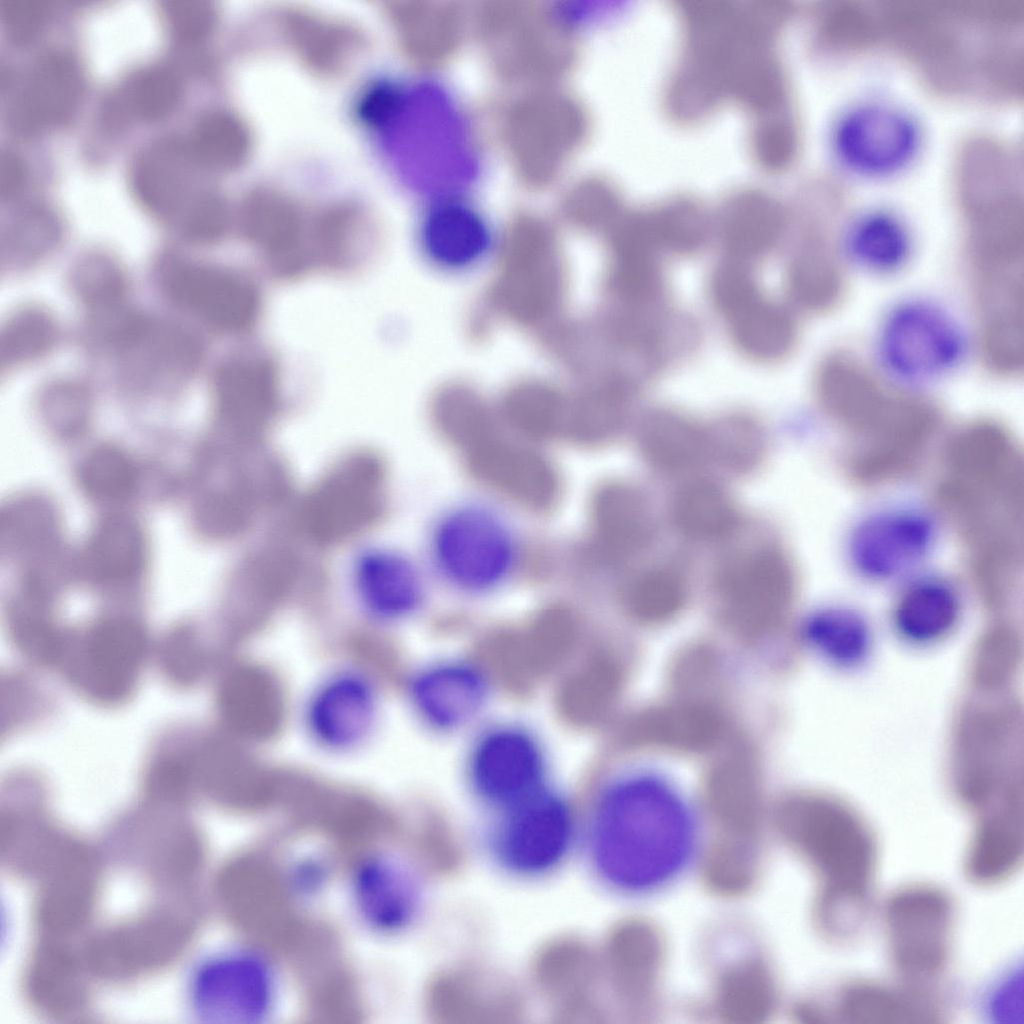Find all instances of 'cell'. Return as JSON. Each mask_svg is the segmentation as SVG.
<instances>
[{"mask_svg": "<svg viewBox=\"0 0 1024 1024\" xmlns=\"http://www.w3.org/2000/svg\"><path fill=\"white\" fill-rule=\"evenodd\" d=\"M779 231L777 214L763 205L743 207L733 214L725 229L730 258L744 261L767 251Z\"/></svg>", "mask_w": 1024, "mask_h": 1024, "instance_id": "40", "label": "cell"}, {"mask_svg": "<svg viewBox=\"0 0 1024 1024\" xmlns=\"http://www.w3.org/2000/svg\"><path fill=\"white\" fill-rule=\"evenodd\" d=\"M816 389L821 403L835 416L853 422L884 420L898 396L854 356L838 352L820 365Z\"/></svg>", "mask_w": 1024, "mask_h": 1024, "instance_id": "23", "label": "cell"}, {"mask_svg": "<svg viewBox=\"0 0 1024 1024\" xmlns=\"http://www.w3.org/2000/svg\"><path fill=\"white\" fill-rule=\"evenodd\" d=\"M579 937L561 936L542 945L531 963L533 983L558 1021L580 1022L595 1015L591 998L595 962Z\"/></svg>", "mask_w": 1024, "mask_h": 1024, "instance_id": "19", "label": "cell"}, {"mask_svg": "<svg viewBox=\"0 0 1024 1024\" xmlns=\"http://www.w3.org/2000/svg\"><path fill=\"white\" fill-rule=\"evenodd\" d=\"M3 10L10 31L16 38L22 39L38 27L45 8L36 0H9Z\"/></svg>", "mask_w": 1024, "mask_h": 1024, "instance_id": "44", "label": "cell"}, {"mask_svg": "<svg viewBox=\"0 0 1024 1024\" xmlns=\"http://www.w3.org/2000/svg\"><path fill=\"white\" fill-rule=\"evenodd\" d=\"M23 179V166L20 160L12 153H2L0 156V193L11 196L21 185Z\"/></svg>", "mask_w": 1024, "mask_h": 1024, "instance_id": "45", "label": "cell"}, {"mask_svg": "<svg viewBox=\"0 0 1024 1024\" xmlns=\"http://www.w3.org/2000/svg\"><path fill=\"white\" fill-rule=\"evenodd\" d=\"M180 94L176 73L168 67L154 65L138 71L122 93V108L135 116L153 119L169 112Z\"/></svg>", "mask_w": 1024, "mask_h": 1024, "instance_id": "39", "label": "cell"}, {"mask_svg": "<svg viewBox=\"0 0 1024 1024\" xmlns=\"http://www.w3.org/2000/svg\"><path fill=\"white\" fill-rule=\"evenodd\" d=\"M503 416L519 433L542 439L565 425L566 403L552 387L525 383L514 387L503 402Z\"/></svg>", "mask_w": 1024, "mask_h": 1024, "instance_id": "34", "label": "cell"}, {"mask_svg": "<svg viewBox=\"0 0 1024 1024\" xmlns=\"http://www.w3.org/2000/svg\"><path fill=\"white\" fill-rule=\"evenodd\" d=\"M920 137L919 126L908 112L879 101L849 107L833 130L838 159L867 176L888 175L905 167L917 153Z\"/></svg>", "mask_w": 1024, "mask_h": 1024, "instance_id": "8", "label": "cell"}, {"mask_svg": "<svg viewBox=\"0 0 1024 1024\" xmlns=\"http://www.w3.org/2000/svg\"><path fill=\"white\" fill-rule=\"evenodd\" d=\"M711 293L716 307L726 319L761 294L746 262L732 258L716 269Z\"/></svg>", "mask_w": 1024, "mask_h": 1024, "instance_id": "42", "label": "cell"}, {"mask_svg": "<svg viewBox=\"0 0 1024 1024\" xmlns=\"http://www.w3.org/2000/svg\"><path fill=\"white\" fill-rule=\"evenodd\" d=\"M545 773L540 744L532 734L516 726H499L484 733L468 762L472 793L490 812L545 787Z\"/></svg>", "mask_w": 1024, "mask_h": 1024, "instance_id": "10", "label": "cell"}, {"mask_svg": "<svg viewBox=\"0 0 1024 1024\" xmlns=\"http://www.w3.org/2000/svg\"><path fill=\"white\" fill-rule=\"evenodd\" d=\"M166 285L178 304L219 332H249L261 316L262 299L256 284L229 269L176 267L168 274Z\"/></svg>", "mask_w": 1024, "mask_h": 1024, "instance_id": "15", "label": "cell"}, {"mask_svg": "<svg viewBox=\"0 0 1024 1024\" xmlns=\"http://www.w3.org/2000/svg\"><path fill=\"white\" fill-rule=\"evenodd\" d=\"M834 1016L845 1023H934L942 1012L915 987H893L872 980H853L836 995Z\"/></svg>", "mask_w": 1024, "mask_h": 1024, "instance_id": "24", "label": "cell"}, {"mask_svg": "<svg viewBox=\"0 0 1024 1024\" xmlns=\"http://www.w3.org/2000/svg\"><path fill=\"white\" fill-rule=\"evenodd\" d=\"M578 832L593 878L628 898L656 895L681 880L701 842L695 819L677 799L624 786L602 792Z\"/></svg>", "mask_w": 1024, "mask_h": 1024, "instance_id": "1", "label": "cell"}, {"mask_svg": "<svg viewBox=\"0 0 1024 1024\" xmlns=\"http://www.w3.org/2000/svg\"><path fill=\"white\" fill-rule=\"evenodd\" d=\"M637 442L644 459L664 473L690 472L708 462L707 428L670 410L646 414Z\"/></svg>", "mask_w": 1024, "mask_h": 1024, "instance_id": "27", "label": "cell"}, {"mask_svg": "<svg viewBox=\"0 0 1024 1024\" xmlns=\"http://www.w3.org/2000/svg\"><path fill=\"white\" fill-rule=\"evenodd\" d=\"M349 896L358 920L380 936L410 929L424 907V888L418 870L386 851L360 857L349 876Z\"/></svg>", "mask_w": 1024, "mask_h": 1024, "instance_id": "9", "label": "cell"}, {"mask_svg": "<svg viewBox=\"0 0 1024 1024\" xmlns=\"http://www.w3.org/2000/svg\"><path fill=\"white\" fill-rule=\"evenodd\" d=\"M672 518L678 530L696 540H718L737 527L738 513L728 492L708 479L683 485L672 502Z\"/></svg>", "mask_w": 1024, "mask_h": 1024, "instance_id": "29", "label": "cell"}, {"mask_svg": "<svg viewBox=\"0 0 1024 1024\" xmlns=\"http://www.w3.org/2000/svg\"><path fill=\"white\" fill-rule=\"evenodd\" d=\"M630 387L619 375H612L587 387L566 405L565 426L580 440L606 441L625 423ZM567 404V403H566Z\"/></svg>", "mask_w": 1024, "mask_h": 1024, "instance_id": "30", "label": "cell"}, {"mask_svg": "<svg viewBox=\"0 0 1024 1024\" xmlns=\"http://www.w3.org/2000/svg\"><path fill=\"white\" fill-rule=\"evenodd\" d=\"M852 244L860 259L877 270H889L905 260L908 235L902 223L885 212L862 216L852 229Z\"/></svg>", "mask_w": 1024, "mask_h": 1024, "instance_id": "38", "label": "cell"}, {"mask_svg": "<svg viewBox=\"0 0 1024 1024\" xmlns=\"http://www.w3.org/2000/svg\"><path fill=\"white\" fill-rule=\"evenodd\" d=\"M738 346L760 360L785 355L795 339L794 324L782 308L759 295L727 318Z\"/></svg>", "mask_w": 1024, "mask_h": 1024, "instance_id": "32", "label": "cell"}, {"mask_svg": "<svg viewBox=\"0 0 1024 1024\" xmlns=\"http://www.w3.org/2000/svg\"><path fill=\"white\" fill-rule=\"evenodd\" d=\"M687 596L684 578L668 567H658L638 575L626 590L630 613L644 623H658L674 616Z\"/></svg>", "mask_w": 1024, "mask_h": 1024, "instance_id": "36", "label": "cell"}, {"mask_svg": "<svg viewBox=\"0 0 1024 1024\" xmlns=\"http://www.w3.org/2000/svg\"><path fill=\"white\" fill-rule=\"evenodd\" d=\"M565 269L559 249L546 238L509 240L501 251L492 300L507 317L535 325L561 306Z\"/></svg>", "mask_w": 1024, "mask_h": 1024, "instance_id": "12", "label": "cell"}, {"mask_svg": "<svg viewBox=\"0 0 1024 1024\" xmlns=\"http://www.w3.org/2000/svg\"><path fill=\"white\" fill-rule=\"evenodd\" d=\"M936 538L932 518L909 507L878 510L861 519L847 540L855 572L873 581L902 576L925 559Z\"/></svg>", "mask_w": 1024, "mask_h": 1024, "instance_id": "11", "label": "cell"}, {"mask_svg": "<svg viewBox=\"0 0 1024 1024\" xmlns=\"http://www.w3.org/2000/svg\"><path fill=\"white\" fill-rule=\"evenodd\" d=\"M713 580L724 621L745 636L776 627L794 590L792 567L785 554L772 545L729 555L717 567Z\"/></svg>", "mask_w": 1024, "mask_h": 1024, "instance_id": "7", "label": "cell"}, {"mask_svg": "<svg viewBox=\"0 0 1024 1024\" xmlns=\"http://www.w3.org/2000/svg\"><path fill=\"white\" fill-rule=\"evenodd\" d=\"M378 693L364 674L343 670L317 685L305 707V724L312 739L332 751H347L372 732L378 713Z\"/></svg>", "mask_w": 1024, "mask_h": 1024, "instance_id": "16", "label": "cell"}, {"mask_svg": "<svg viewBox=\"0 0 1024 1024\" xmlns=\"http://www.w3.org/2000/svg\"><path fill=\"white\" fill-rule=\"evenodd\" d=\"M82 78L76 61L64 52L41 56L23 78L8 107L10 126L32 133L66 119L76 107Z\"/></svg>", "mask_w": 1024, "mask_h": 1024, "instance_id": "21", "label": "cell"}, {"mask_svg": "<svg viewBox=\"0 0 1024 1024\" xmlns=\"http://www.w3.org/2000/svg\"><path fill=\"white\" fill-rule=\"evenodd\" d=\"M164 16L172 32L186 40L201 35L209 21L207 7L198 0L169 1Z\"/></svg>", "mask_w": 1024, "mask_h": 1024, "instance_id": "43", "label": "cell"}, {"mask_svg": "<svg viewBox=\"0 0 1024 1024\" xmlns=\"http://www.w3.org/2000/svg\"><path fill=\"white\" fill-rule=\"evenodd\" d=\"M434 410L444 432L467 448L494 432L488 407L469 387H446L438 393Z\"/></svg>", "mask_w": 1024, "mask_h": 1024, "instance_id": "37", "label": "cell"}, {"mask_svg": "<svg viewBox=\"0 0 1024 1024\" xmlns=\"http://www.w3.org/2000/svg\"><path fill=\"white\" fill-rule=\"evenodd\" d=\"M488 693L485 677L471 665L442 662L413 676L409 695L421 719L437 730L467 724L483 707Z\"/></svg>", "mask_w": 1024, "mask_h": 1024, "instance_id": "22", "label": "cell"}, {"mask_svg": "<svg viewBox=\"0 0 1024 1024\" xmlns=\"http://www.w3.org/2000/svg\"><path fill=\"white\" fill-rule=\"evenodd\" d=\"M959 598L944 578H915L903 591L896 609L900 626L910 633L930 634L947 627L956 618Z\"/></svg>", "mask_w": 1024, "mask_h": 1024, "instance_id": "33", "label": "cell"}, {"mask_svg": "<svg viewBox=\"0 0 1024 1024\" xmlns=\"http://www.w3.org/2000/svg\"><path fill=\"white\" fill-rule=\"evenodd\" d=\"M184 991L186 1007L200 1022L251 1024L274 1011L279 981L263 954L247 947H224L193 964Z\"/></svg>", "mask_w": 1024, "mask_h": 1024, "instance_id": "4", "label": "cell"}, {"mask_svg": "<svg viewBox=\"0 0 1024 1024\" xmlns=\"http://www.w3.org/2000/svg\"><path fill=\"white\" fill-rule=\"evenodd\" d=\"M196 163L186 140L165 137L141 154L134 169L135 191L142 203L177 223L183 233L206 198L195 193Z\"/></svg>", "mask_w": 1024, "mask_h": 1024, "instance_id": "18", "label": "cell"}, {"mask_svg": "<svg viewBox=\"0 0 1024 1024\" xmlns=\"http://www.w3.org/2000/svg\"><path fill=\"white\" fill-rule=\"evenodd\" d=\"M790 816L796 843L819 878V928L832 942L848 943L867 918L878 867L876 836L860 816L831 801L798 802Z\"/></svg>", "mask_w": 1024, "mask_h": 1024, "instance_id": "2", "label": "cell"}, {"mask_svg": "<svg viewBox=\"0 0 1024 1024\" xmlns=\"http://www.w3.org/2000/svg\"><path fill=\"white\" fill-rule=\"evenodd\" d=\"M886 348L901 366L929 372L948 364L955 353V339L939 315L909 308L887 328Z\"/></svg>", "mask_w": 1024, "mask_h": 1024, "instance_id": "28", "label": "cell"}, {"mask_svg": "<svg viewBox=\"0 0 1024 1024\" xmlns=\"http://www.w3.org/2000/svg\"><path fill=\"white\" fill-rule=\"evenodd\" d=\"M577 832L569 802L545 786L491 811L481 838L489 860L499 871L514 879L539 880L565 863Z\"/></svg>", "mask_w": 1024, "mask_h": 1024, "instance_id": "3", "label": "cell"}, {"mask_svg": "<svg viewBox=\"0 0 1024 1024\" xmlns=\"http://www.w3.org/2000/svg\"><path fill=\"white\" fill-rule=\"evenodd\" d=\"M956 907L942 888L911 883L895 890L883 909L889 957L897 973L911 984L941 976L953 945Z\"/></svg>", "mask_w": 1024, "mask_h": 1024, "instance_id": "5", "label": "cell"}, {"mask_svg": "<svg viewBox=\"0 0 1024 1024\" xmlns=\"http://www.w3.org/2000/svg\"><path fill=\"white\" fill-rule=\"evenodd\" d=\"M593 518L599 547L611 559L642 552L654 535V517L646 497L627 483H610L599 490Z\"/></svg>", "mask_w": 1024, "mask_h": 1024, "instance_id": "25", "label": "cell"}, {"mask_svg": "<svg viewBox=\"0 0 1024 1024\" xmlns=\"http://www.w3.org/2000/svg\"><path fill=\"white\" fill-rule=\"evenodd\" d=\"M345 576L357 608L380 624L412 616L424 600V582L416 564L385 543L358 546L349 557Z\"/></svg>", "mask_w": 1024, "mask_h": 1024, "instance_id": "13", "label": "cell"}, {"mask_svg": "<svg viewBox=\"0 0 1024 1024\" xmlns=\"http://www.w3.org/2000/svg\"><path fill=\"white\" fill-rule=\"evenodd\" d=\"M708 462L741 474L753 470L767 447L760 425L745 416L726 417L707 428Z\"/></svg>", "mask_w": 1024, "mask_h": 1024, "instance_id": "35", "label": "cell"}, {"mask_svg": "<svg viewBox=\"0 0 1024 1024\" xmlns=\"http://www.w3.org/2000/svg\"><path fill=\"white\" fill-rule=\"evenodd\" d=\"M53 338L54 327L45 315L23 313L13 320L3 335L2 357L9 363L25 361L46 350Z\"/></svg>", "mask_w": 1024, "mask_h": 1024, "instance_id": "41", "label": "cell"}, {"mask_svg": "<svg viewBox=\"0 0 1024 1024\" xmlns=\"http://www.w3.org/2000/svg\"><path fill=\"white\" fill-rule=\"evenodd\" d=\"M428 1003L442 1023H508L525 1015V999L514 980L477 962L442 969L431 981Z\"/></svg>", "mask_w": 1024, "mask_h": 1024, "instance_id": "14", "label": "cell"}, {"mask_svg": "<svg viewBox=\"0 0 1024 1024\" xmlns=\"http://www.w3.org/2000/svg\"><path fill=\"white\" fill-rule=\"evenodd\" d=\"M720 726L715 715L705 708L672 706L646 712L636 720L633 734L640 744L660 745L682 750L711 746Z\"/></svg>", "mask_w": 1024, "mask_h": 1024, "instance_id": "31", "label": "cell"}, {"mask_svg": "<svg viewBox=\"0 0 1024 1024\" xmlns=\"http://www.w3.org/2000/svg\"><path fill=\"white\" fill-rule=\"evenodd\" d=\"M469 465L483 482L526 506L542 509L558 496V479L538 453L493 434L469 447Z\"/></svg>", "mask_w": 1024, "mask_h": 1024, "instance_id": "20", "label": "cell"}, {"mask_svg": "<svg viewBox=\"0 0 1024 1024\" xmlns=\"http://www.w3.org/2000/svg\"><path fill=\"white\" fill-rule=\"evenodd\" d=\"M432 558L440 573L465 592H485L502 584L516 562V543L507 524L476 505L441 517L431 538Z\"/></svg>", "mask_w": 1024, "mask_h": 1024, "instance_id": "6", "label": "cell"}, {"mask_svg": "<svg viewBox=\"0 0 1024 1024\" xmlns=\"http://www.w3.org/2000/svg\"><path fill=\"white\" fill-rule=\"evenodd\" d=\"M67 643L68 677L92 700L119 702L131 693L145 650V640L134 630L104 631ZM65 647V646H64Z\"/></svg>", "mask_w": 1024, "mask_h": 1024, "instance_id": "17", "label": "cell"}, {"mask_svg": "<svg viewBox=\"0 0 1024 1024\" xmlns=\"http://www.w3.org/2000/svg\"><path fill=\"white\" fill-rule=\"evenodd\" d=\"M422 245L437 266L458 270L482 258L490 243L482 216L469 205L445 201L428 214L422 229Z\"/></svg>", "mask_w": 1024, "mask_h": 1024, "instance_id": "26", "label": "cell"}]
</instances>
